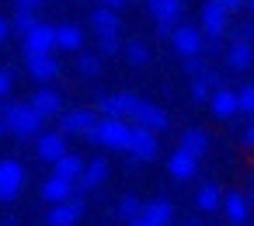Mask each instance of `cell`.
Instances as JSON below:
<instances>
[{
  "mask_svg": "<svg viewBox=\"0 0 254 226\" xmlns=\"http://www.w3.org/2000/svg\"><path fill=\"white\" fill-rule=\"evenodd\" d=\"M167 39H171V49L185 59V56H198L202 53V39L205 35H202L198 25H174Z\"/></svg>",
  "mask_w": 254,
  "mask_h": 226,
  "instance_id": "277c9868",
  "label": "cell"
},
{
  "mask_svg": "<svg viewBox=\"0 0 254 226\" xmlns=\"http://www.w3.org/2000/svg\"><path fill=\"white\" fill-rule=\"evenodd\" d=\"M126 223H129V226H153V223H150V219H143V216H136V219H126Z\"/></svg>",
  "mask_w": 254,
  "mask_h": 226,
  "instance_id": "f6af8a7d",
  "label": "cell"
},
{
  "mask_svg": "<svg viewBox=\"0 0 254 226\" xmlns=\"http://www.w3.org/2000/svg\"><path fill=\"white\" fill-rule=\"evenodd\" d=\"M46 4V0H18V7H25V11H39Z\"/></svg>",
  "mask_w": 254,
  "mask_h": 226,
  "instance_id": "ab89813d",
  "label": "cell"
},
{
  "mask_svg": "<svg viewBox=\"0 0 254 226\" xmlns=\"http://www.w3.org/2000/svg\"><path fill=\"white\" fill-rule=\"evenodd\" d=\"M219 4H223V7L233 14V11H240V7H244V0H219Z\"/></svg>",
  "mask_w": 254,
  "mask_h": 226,
  "instance_id": "7bdbcfd3",
  "label": "cell"
},
{
  "mask_svg": "<svg viewBox=\"0 0 254 226\" xmlns=\"http://www.w3.org/2000/svg\"><path fill=\"white\" fill-rule=\"evenodd\" d=\"M56 49L63 53H80L84 49V32L77 25H60L56 28Z\"/></svg>",
  "mask_w": 254,
  "mask_h": 226,
  "instance_id": "cb8c5ba5",
  "label": "cell"
},
{
  "mask_svg": "<svg viewBox=\"0 0 254 226\" xmlns=\"http://www.w3.org/2000/svg\"><path fill=\"white\" fill-rule=\"evenodd\" d=\"M98 49H101V56H115V53H122V39L119 35H98Z\"/></svg>",
  "mask_w": 254,
  "mask_h": 226,
  "instance_id": "d6a6232c",
  "label": "cell"
},
{
  "mask_svg": "<svg viewBox=\"0 0 254 226\" xmlns=\"http://www.w3.org/2000/svg\"><path fill=\"white\" fill-rule=\"evenodd\" d=\"M167 226H174V223H167Z\"/></svg>",
  "mask_w": 254,
  "mask_h": 226,
  "instance_id": "f907efd6",
  "label": "cell"
},
{
  "mask_svg": "<svg viewBox=\"0 0 254 226\" xmlns=\"http://www.w3.org/2000/svg\"><path fill=\"white\" fill-rule=\"evenodd\" d=\"M146 11L153 14V21H181L185 14V0H146Z\"/></svg>",
  "mask_w": 254,
  "mask_h": 226,
  "instance_id": "d6986e66",
  "label": "cell"
},
{
  "mask_svg": "<svg viewBox=\"0 0 254 226\" xmlns=\"http://www.w3.org/2000/svg\"><path fill=\"white\" fill-rule=\"evenodd\" d=\"M0 118L7 122V132L18 139H35L42 132V122H46L28 101H7V98L0 105Z\"/></svg>",
  "mask_w": 254,
  "mask_h": 226,
  "instance_id": "6da1fadb",
  "label": "cell"
},
{
  "mask_svg": "<svg viewBox=\"0 0 254 226\" xmlns=\"http://www.w3.org/2000/svg\"><path fill=\"white\" fill-rule=\"evenodd\" d=\"M219 209L226 212V219H230L233 226H244V223H247V216H251V205H247V198H244V195H223Z\"/></svg>",
  "mask_w": 254,
  "mask_h": 226,
  "instance_id": "7402d4cb",
  "label": "cell"
},
{
  "mask_svg": "<svg viewBox=\"0 0 254 226\" xmlns=\"http://www.w3.org/2000/svg\"><path fill=\"white\" fill-rule=\"evenodd\" d=\"M25 70H28V77L35 84H49V80L60 77V59L53 53H35V56L25 59Z\"/></svg>",
  "mask_w": 254,
  "mask_h": 226,
  "instance_id": "30bf717a",
  "label": "cell"
},
{
  "mask_svg": "<svg viewBox=\"0 0 254 226\" xmlns=\"http://www.w3.org/2000/svg\"><path fill=\"white\" fill-rule=\"evenodd\" d=\"M244 7H247V11H251V14H254V0H244Z\"/></svg>",
  "mask_w": 254,
  "mask_h": 226,
  "instance_id": "c3c4849f",
  "label": "cell"
},
{
  "mask_svg": "<svg viewBox=\"0 0 254 226\" xmlns=\"http://www.w3.org/2000/svg\"><path fill=\"white\" fill-rule=\"evenodd\" d=\"M11 35H14V32H11V18H4V14H0V46H4Z\"/></svg>",
  "mask_w": 254,
  "mask_h": 226,
  "instance_id": "f35d334b",
  "label": "cell"
},
{
  "mask_svg": "<svg viewBox=\"0 0 254 226\" xmlns=\"http://www.w3.org/2000/svg\"><path fill=\"white\" fill-rule=\"evenodd\" d=\"M136 94H129V91H119V94H105L101 101H98V112L105 115V118H129L132 115V108H136Z\"/></svg>",
  "mask_w": 254,
  "mask_h": 226,
  "instance_id": "8fae6325",
  "label": "cell"
},
{
  "mask_svg": "<svg viewBox=\"0 0 254 226\" xmlns=\"http://www.w3.org/2000/svg\"><path fill=\"white\" fill-rule=\"evenodd\" d=\"M209 112L219 118V122H230L233 115H237V91H230V87H216L212 94H209Z\"/></svg>",
  "mask_w": 254,
  "mask_h": 226,
  "instance_id": "5bb4252c",
  "label": "cell"
},
{
  "mask_svg": "<svg viewBox=\"0 0 254 226\" xmlns=\"http://www.w3.org/2000/svg\"><path fill=\"white\" fill-rule=\"evenodd\" d=\"M244 143L254 146V115H251V122H247V129H244Z\"/></svg>",
  "mask_w": 254,
  "mask_h": 226,
  "instance_id": "60d3db41",
  "label": "cell"
},
{
  "mask_svg": "<svg viewBox=\"0 0 254 226\" xmlns=\"http://www.w3.org/2000/svg\"><path fill=\"white\" fill-rule=\"evenodd\" d=\"M129 129H132V122L129 118H98L94 122V129L84 136V139H91V143H98V146H105V150H122L126 153V146H129Z\"/></svg>",
  "mask_w": 254,
  "mask_h": 226,
  "instance_id": "7a4b0ae2",
  "label": "cell"
},
{
  "mask_svg": "<svg viewBox=\"0 0 254 226\" xmlns=\"http://www.w3.org/2000/svg\"><path fill=\"white\" fill-rule=\"evenodd\" d=\"M209 94H212V91H209V84H205L202 77H195V84H191V98H195L198 105H205V101H209Z\"/></svg>",
  "mask_w": 254,
  "mask_h": 226,
  "instance_id": "d590c367",
  "label": "cell"
},
{
  "mask_svg": "<svg viewBox=\"0 0 254 226\" xmlns=\"http://www.w3.org/2000/svg\"><path fill=\"white\" fill-rule=\"evenodd\" d=\"M181 150H188L195 160H202L205 153H209V136H205V129H185L181 132Z\"/></svg>",
  "mask_w": 254,
  "mask_h": 226,
  "instance_id": "603a6c76",
  "label": "cell"
},
{
  "mask_svg": "<svg viewBox=\"0 0 254 226\" xmlns=\"http://www.w3.org/2000/svg\"><path fill=\"white\" fill-rule=\"evenodd\" d=\"M91 28H94L98 35H119V32H122L119 11H112V7H98V11L91 14Z\"/></svg>",
  "mask_w": 254,
  "mask_h": 226,
  "instance_id": "ffe728a7",
  "label": "cell"
},
{
  "mask_svg": "<svg viewBox=\"0 0 254 226\" xmlns=\"http://www.w3.org/2000/svg\"><path fill=\"white\" fill-rule=\"evenodd\" d=\"M11 91H14V73L7 66H0V101L11 98Z\"/></svg>",
  "mask_w": 254,
  "mask_h": 226,
  "instance_id": "836d02e7",
  "label": "cell"
},
{
  "mask_svg": "<svg viewBox=\"0 0 254 226\" xmlns=\"http://www.w3.org/2000/svg\"><path fill=\"white\" fill-rule=\"evenodd\" d=\"M80 170H84V157H80V153H70V150H66L60 160H53V174L66 177V181H77Z\"/></svg>",
  "mask_w": 254,
  "mask_h": 226,
  "instance_id": "d4e9b609",
  "label": "cell"
},
{
  "mask_svg": "<svg viewBox=\"0 0 254 226\" xmlns=\"http://www.w3.org/2000/svg\"><path fill=\"white\" fill-rule=\"evenodd\" d=\"M129 122H132V125H143V129H150V132H164V129L171 125L167 112H164V108H157V105H150V101H136V108H132Z\"/></svg>",
  "mask_w": 254,
  "mask_h": 226,
  "instance_id": "9c48e42d",
  "label": "cell"
},
{
  "mask_svg": "<svg viewBox=\"0 0 254 226\" xmlns=\"http://www.w3.org/2000/svg\"><path fill=\"white\" fill-rule=\"evenodd\" d=\"M25 188V167L11 157L0 160V202H14Z\"/></svg>",
  "mask_w": 254,
  "mask_h": 226,
  "instance_id": "5b68a950",
  "label": "cell"
},
{
  "mask_svg": "<svg viewBox=\"0 0 254 226\" xmlns=\"http://www.w3.org/2000/svg\"><path fill=\"white\" fill-rule=\"evenodd\" d=\"M219 202H223V188H219L216 181H205V184L198 188V195H195V205H198L202 212H219Z\"/></svg>",
  "mask_w": 254,
  "mask_h": 226,
  "instance_id": "4316f807",
  "label": "cell"
},
{
  "mask_svg": "<svg viewBox=\"0 0 254 226\" xmlns=\"http://www.w3.org/2000/svg\"><path fill=\"white\" fill-rule=\"evenodd\" d=\"M115 212H119V219H136V216L143 212V202H139L136 195H129V198H122V202H119V209H115Z\"/></svg>",
  "mask_w": 254,
  "mask_h": 226,
  "instance_id": "1f68e13d",
  "label": "cell"
},
{
  "mask_svg": "<svg viewBox=\"0 0 254 226\" xmlns=\"http://www.w3.org/2000/svg\"><path fill=\"white\" fill-rule=\"evenodd\" d=\"M205 70V56L198 53V56H185V73H191V77H198Z\"/></svg>",
  "mask_w": 254,
  "mask_h": 226,
  "instance_id": "e575fe53",
  "label": "cell"
},
{
  "mask_svg": "<svg viewBox=\"0 0 254 226\" xmlns=\"http://www.w3.org/2000/svg\"><path fill=\"white\" fill-rule=\"evenodd\" d=\"M233 39H240V42H251V46H254V25H240V28L233 32Z\"/></svg>",
  "mask_w": 254,
  "mask_h": 226,
  "instance_id": "74e56055",
  "label": "cell"
},
{
  "mask_svg": "<svg viewBox=\"0 0 254 226\" xmlns=\"http://www.w3.org/2000/svg\"><path fill=\"white\" fill-rule=\"evenodd\" d=\"M171 28H174L171 21H157V35H160V39H167V35H171Z\"/></svg>",
  "mask_w": 254,
  "mask_h": 226,
  "instance_id": "b9f144b4",
  "label": "cell"
},
{
  "mask_svg": "<svg viewBox=\"0 0 254 226\" xmlns=\"http://www.w3.org/2000/svg\"><path fill=\"white\" fill-rule=\"evenodd\" d=\"M77 73H80V77H98V73H101V56L80 53V56H77Z\"/></svg>",
  "mask_w": 254,
  "mask_h": 226,
  "instance_id": "f1b7e54d",
  "label": "cell"
},
{
  "mask_svg": "<svg viewBox=\"0 0 254 226\" xmlns=\"http://www.w3.org/2000/svg\"><path fill=\"white\" fill-rule=\"evenodd\" d=\"M21 39H25V56H35V53H56V28L46 25V21H35Z\"/></svg>",
  "mask_w": 254,
  "mask_h": 226,
  "instance_id": "52a82bcc",
  "label": "cell"
},
{
  "mask_svg": "<svg viewBox=\"0 0 254 226\" xmlns=\"http://www.w3.org/2000/svg\"><path fill=\"white\" fill-rule=\"evenodd\" d=\"M101 7H112V11H119V7H126V0H101Z\"/></svg>",
  "mask_w": 254,
  "mask_h": 226,
  "instance_id": "ee69618b",
  "label": "cell"
},
{
  "mask_svg": "<svg viewBox=\"0 0 254 226\" xmlns=\"http://www.w3.org/2000/svg\"><path fill=\"white\" fill-rule=\"evenodd\" d=\"M143 219H150L153 226H167V223H174V205L167 202V198H157V202H150V205H143V212H139Z\"/></svg>",
  "mask_w": 254,
  "mask_h": 226,
  "instance_id": "484cf974",
  "label": "cell"
},
{
  "mask_svg": "<svg viewBox=\"0 0 254 226\" xmlns=\"http://www.w3.org/2000/svg\"><path fill=\"white\" fill-rule=\"evenodd\" d=\"M122 53H126V59L132 63V66H146L150 63V49L136 39V42H129V46H122Z\"/></svg>",
  "mask_w": 254,
  "mask_h": 226,
  "instance_id": "83f0119b",
  "label": "cell"
},
{
  "mask_svg": "<svg viewBox=\"0 0 254 226\" xmlns=\"http://www.w3.org/2000/svg\"><path fill=\"white\" fill-rule=\"evenodd\" d=\"M35 21H39V18H35V11H25V7H18V11H14V18H11V32L25 35V32H28Z\"/></svg>",
  "mask_w": 254,
  "mask_h": 226,
  "instance_id": "f546056e",
  "label": "cell"
},
{
  "mask_svg": "<svg viewBox=\"0 0 254 226\" xmlns=\"http://www.w3.org/2000/svg\"><path fill=\"white\" fill-rule=\"evenodd\" d=\"M28 105H32L42 118H56V115L63 112V94H60V91H53V87H39V91H35V98H32Z\"/></svg>",
  "mask_w": 254,
  "mask_h": 226,
  "instance_id": "e0dca14e",
  "label": "cell"
},
{
  "mask_svg": "<svg viewBox=\"0 0 254 226\" xmlns=\"http://www.w3.org/2000/svg\"><path fill=\"white\" fill-rule=\"evenodd\" d=\"M4 136H7V122H4V118H0V139H4Z\"/></svg>",
  "mask_w": 254,
  "mask_h": 226,
  "instance_id": "7dc6e473",
  "label": "cell"
},
{
  "mask_svg": "<svg viewBox=\"0 0 254 226\" xmlns=\"http://www.w3.org/2000/svg\"><path fill=\"white\" fill-rule=\"evenodd\" d=\"M237 115H254V84L237 91Z\"/></svg>",
  "mask_w": 254,
  "mask_h": 226,
  "instance_id": "4dcf8cb0",
  "label": "cell"
},
{
  "mask_svg": "<svg viewBox=\"0 0 254 226\" xmlns=\"http://www.w3.org/2000/svg\"><path fill=\"white\" fill-rule=\"evenodd\" d=\"M84 198H66V202H56V205H49V212H46V226H77L80 223V216H84Z\"/></svg>",
  "mask_w": 254,
  "mask_h": 226,
  "instance_id": "ba28073f",
  "label": "cell"
},
{
  "mask_svg": "<svg viewBox=\"0 0 254 226\" xmlns=\"http://www.w3.org/2000/svg\"><path fill=\"white\" fill-rule=\"evenodd\" d=\"M185 226H202V223H195V219H191V223H185Z\"/></svg>",
  "mask_w": 254,
  "mask_h": 226,
  "instance_id": "681fc988",
  "label": "cell"
},
{
  "mask_svg": "<svg viewBox=\"0 0 254 226\" xmlns=\"http://www.w3.org/2000/svg\"><path fill=\"white\" fill-rule=\"evenodd\" d=\"M73 195H77V184H73V181H66V177H60V174H53V177L42 184V198H46L49 205L66 202V198H73Z\"/></svg>",
  "mask_w": 254,
  "mask_h": 226,
  "instance_id": "ac0fdd59",
  "label": "cell"
},
{
  "mask_svg": "<svg viewBox=\"0 0 254 226\" xmlns=\"http://www.w3.org/2000/svg\"><path fill=\"white\" fill-rule=\"evenodd\" d=\"M157 150H160L157 132H150V129H143V125H132V129H129V146H126V153H129L136 164H150V160L157 157Z\"/></svg>",
  "mask_w": 254,
  "mask_h": 226,
  "instance_id": "3957f363",
  "label": "cell"
},
{
  "mask_svg": "<svg viewBox=\"0 0 254 226\" xmlns=\"http://www.w3.org/2000/svg\"><path fill=\"white\" fill-rule=\"evenodd\" d=\"M198 77H202V80L209 84V91H216V87H223V73H219V70H209V66H205V70H202Z\"/></svg>",
  "mask_w": 254,
  "mask_h": 226,
  "instance_id": "8d00e7d4",
  "label": "cell"
},
{
  "mask_svg": "<svg viewBox=\"0 0 254 226\" xmlns=\"http://www.w3.org/2000/svg\"><path fill=\"white\" fill-rule=\"evenodd\" d=\"M167 174L174 177V181H191L195 174H198V160L188 153V150H174L171 153V160H167Z\"/></svg>",
  "mask_w": 254,
  "mask_h": 226,
  "instance_id": "2e32d148",
  "label": "cell"
},
{
  "mask_svg": "<svg viewBox=\"0 0 254 226\" xmlns=\"http://www.w3.org/2000/svg\"><path fill=\"white\" fill-rule=\"evenodd\" d=\"M94 122H98L94 112L73 108V112H66V115L60 118V132H63V136H87V132L94 129Z\"/></svg>",
  "mask_w": 254,
  "mask_h": 226,
  "instance_id": "7c38bea8",
  "label": "cell"
},
{
  "mask_svg": "<svg viewBox=\"0 0 254 226\" xmlns=\"http://www.w3.org/2000/svg\"><path fill=\"white\" fill-rule=\"evenodd\" d=\"M226 63H230V70H251V63H254V46L233 39L230 49H226Z\"/></svg>",
  "mask_w": 254,
  "mask_h": 226,
  "instance_id": "44dd1931",
  "label": "cell"
},
{
  "mask_svg": "<svg viewBox=\"0 0 254 226\" xmlns=\"http://www.w3.org/2000/svg\"><path fill=\"white\" fill-rule=\"evenodd\" d=\"M198 28H202V35H226V28H230V11L219 4V0H205L202 4V11H198Z\"/></svg>",
  "mask_w": 254,
  "mask_h": 226,
  "instance_id": "8992f818",
  "label": "cell"
},
{
  "mask_svg": "<svg viewBox=\"0 0 254 226\" xmlns=\"http://www.w3.org/2000/svg\"><path fill=\"white\" fill-rule=\"evenodd\" d=\"M0 226H18V219H14V216H4V219H0Z\"/></svg>",
  "mask_w": 254,
  "mask_h": 226,
  "instance_id": "bcb514c9",
  "label": "cell"
},
{
  "mask_svg": "<svg viewBox=\"0 0 254 226\" xmlns=\"http://www.w3.org/2000/svg\"><path fill=\"white\" fill-rule=\"evenodd\" d=\"M105 181H108V160L91 157V160H84V170L73 184H77V191H91V188H101Z\"/></svg>",
  "mask_w": 254,
  "mask_h": 226,
  "instance_id": "4fadbf2b",
  "label": "cell"
},
{
  "mask_svg": "<svg viewBox=\"0 0 254 226\" xmlns=\"http://www.w3.org/2000/svg\"><path fill=\"white\" fill-rule=\"evenodd\" d=\"M35 153H39V160H46V164L60 160V157L66 153V136H63V132H39V136H35Z\"/></svg>",
  "mask_w": 254,
  "mask_h": 226,
  "instance_id": "9a60e30c",
  "label": "cell"
}]
</instances>
